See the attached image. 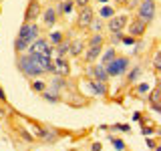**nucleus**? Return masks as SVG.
Returning a JSON list of instances; mask_svg holds the SVG:
<instances>
[{
	"mask_svg": "<svg viewBox=\"0 0 161 151\" xmlns=\"http://www.w3.org/2000/svg\"><path fill=\"white\" fill-rule=\"evenodd\" d=\"M40 36V28L36 22H22L18 28V36L14 40V50L16 53H24L30 42H34Z\"/></svg>",
	"mask_w": 161,
	"mask_h": 151,
	"instance_id": "1",
	"label": "nucleus"
},
{
	"mask_svg": "<svg viewBox=\"0 0 161 151\" xmlns=\"http://www.w3.org/2000/svg\"><path fill=\"white\" fill-rule=\"evenodd\" d=\"M16 69L26 79H36V77H42L44 75V70L40 69V64H38V57L36 54H30V53L20 54L16 59Z\"/></svg>",
	"mask_w": 161,
	"mask_h": 151,
	"instance_id": "2",
	"label": "nucleus"
},
{
	"mask_svg": "<svg viewBox=\"0 0 161 151\" xmlns=\"http://www.w3.org/2000/svg\"><path fill=\"white\" fill-rule=\"evenodd\" d=\"M129 69H131V59L125 57V54H117L111 63L105 64V70H107L109 77H123Z\"/></svg>",
	"mask_w": 161,
	"mask_h": 151,
	"instance_id": "3",
	"label": "nucleus"
},
{
	"mask_svg": "<svg viewBox=\"0 0 161 151\" xmlns=\"http://www.w3.org/2000/svg\"><path fill=\"white\" fill-rule=\"evenodd\" d=\"M135 10H137V16L135 18H139L141 22H145V24H149L157 16V2H155V0H139V4H137Z\"/></svg>",
	"mask_w": 161,
	"mask_h": 151,
	"instance_id": "4",
	"label": "nucleus"
},
{
	"mask_svg": "<svg viewBox=\"0 0 161 151\" xmlns=\"http://www.w3.org/2000/svg\"><path fill=\"white\" fill-rule=\"evenodd\" d=\"M28 53L30 54H40V57H53V50H54V47L48 42L44 36H38L34 42H30L28 44Z\"/></svg>",
	"mask_w": 161,
	"mask_h": 151,
	"instance_id": "5",
	"label": "nucleus"
},
{
	"mask_svg": "<svg viewBox=\"0 0 161 151\" xmlns=\"http://www.w3.org/2000/svg\"><path fill=\"white\" fill-rule=\"evenodd\" d=\"M32 131H34V135H36L42 143H47V145H54L60 139V133L57 129H53V127H38V125H34Z\"/></svg>",
	"mask_w": 161,
	"mask_h": 151,
	"instance_id": "6",
	"label": "nucleus"
},
{
	"mask_svg": "<svg viewBox=\"0 0 161 151\" xmlns=\"http://www.w3.org/2000/svg\"><path fill=\"white\" fill-rule=\"evenodd\" d=\"M87 77L89 79H95V81H101V83H107L109 81V75H107V70H105V64H89L87 67Z\"/></svg>",
	"mask_w": 161,
	"mask_h": 151,
	"instance_id": "7",
	"label": "nucleus"
},
{
	"mask_svg": "<svg viewBox=\"0 0 161 151\" xmlns=\"http://www.w3.org/2000/svg\"><path fill=\"white\" fill-rule=\"evenodd\" d=\"M125 28H127V32L131 34V36H135V38H143V34L147 32V24L141 22L139 18H131Z\"/></svg>",
	"mask_w": 161,
	"mask_h": 151,
	"instance_id": "8",
	"label": "nucleus"
},
{
	"mask_svg": "<svg viewBox=\"0 0 161 151\" xmlns=\"http://www.w3.org/2000/svg\"><path fill=\"white\" fill-rule=\"evenodd\" d=\"M129 22V16L127 14H115L107 20V30L109 32H115V30H123Z\"/></svg>",
	"mask_w": 161,
	"mask_h": 151,
	"instance_id": "9",
	"label": "nucleus"
},
{
	"mask_svg": "<svg viewBox=\"0 0 161 151\" xmlns=\"http://www.w3.org/2000/svg\"><path fill=\"white\" fill-rule=\"evenodd\" d=\"M93 16H95L93 8H91V6H83V8L79 10V14H77V26L79 28H89Z\"/></svg>",
	"mask_w": 161,
	"mask_h": 151,
	"instance_id": "10",
	"label": "nucleus"
},
{
	"mask_svg": "<svg viewBox=\"0 0 161 151\" xmlns=\"http://www.w3.org/2000/svg\"><path fill=\"white\" fill-rule=\"evenodd\" d=\"M40 12H42V8H40V0H30L28 6H26V12H24V22H34Z\"/></svg>",
	"mask_w": 161,
	"mask_h": 151,
	"instance_id": "11",
	"label": "nucleus"
},
{
	"mask_svg": "<svg viewBox=\"0 0 161 151\" xmlns=\"http://www.w3.org/2000/svg\"><path fill=\"white\" fill-rule=\"evenodd\" d=\"M53 60H54V70H53V75H57V77H69L70 64H69L67 57H57V59H53Z\"/></svg>",
	"mask_w": 161,
	"mask_h": 151,
	"instance_id": "12",
	"label": "nucleus"
},
{
	"mask_svg": "<svg viewBox=\"0 0 161 151\" xmlns=\"http://www.w3.org/2000/svg\"><path fill=\"white\" fill-rule=\"evenodd\" d=\"M87 87L93 95H97V97H107L109 95V87L107 83H101V81H95V79H89L87 81Z\"/></svg>",
	"mask_w": 161,
	"mask_h": 151,
	"instance_id": "13",
	"label": "nucleus"
},
{
	"mask_svg": "<svg viewBox=\"0 0 161 151\" xmlns=\"http://www.w3.org/2000/svg\"><path fill=\"white\" fill-rule=\"evenodd\" d=\"M40 16H42V22H44V26L47 28H53L54 24H57V12H54V8L53 6H48V8H44L42 12H40Z\"/></svg>",
	"mask_w": 161,
	"mask_h": 151,
	"instance_id": "14",
	"label": "nucleus"
},
{
	"mask_svg": "<svg viewBox=\"0 0 161 151\" xmlns=\"http://www.w3.org/2000/svg\"><path fill=\"white\" fill-rule=\"evenodd\" d=\"M159 97H161V93H159V85H155L153 91H149L147 93V103H149V107L155 111V113H159Z\"/></svg>",
	"mask_w": 161,
	"mask_h": 151,
	"instance_id": "15",
	"label": "nucleus"
},
{
	"mask_svg": "<svg viewBox=\"0 0 161 151\" xmlns=\"http://www.w3.org/2000/svg\"><path fill=\"white\" fill-rule=\"evenodd\" d=\"M101 53H103V47H87V50H85V60L87 63H95V60H99Z\"/></svg>",
	"mask_w": 161,
	"mask_h": 151,
	"instance_id": "16",
	"label": "nucleus"
},
{
	"mask_svg": "<svg viewBox=\"0 0 161 151\" xmlns=\"http://www.w3.org/2000/svg\"><path fill=\"white\" fill-rule=\"evenodd\" d=\"M83 50H85V42L83 40H73V42L69 44V54L70 57H80V54H83Z\"/></svg>",
	"mask_w": 161,
	"mask_h": 151,
	"instance_id": "17",
	"label": "nucleus"
},
{
	"mask_svg": "<svg viewBox=\"0 0 161 151\" xmlns=\"http://www.w3.org/2000/svg\"><path fill=\"white\" fill-rule=\"evenodd\" d=\"M115 57H117V50H115V47L105 48L103 53H101V57H99L97 63H101V64H107V63H111V60H113Z\"/></svg>",
	"mask_w": 161,
	"mask_h": 151,
	"instance_id": "18",
	"label": "nucleus"
},
{
	"mask_svg": "<svg viewBox=\"0 0 161 151\" xmlns=\"http://www.w3.org/2000/svg\"><path fill=\"white\" fill-rule=\"evenodd\" d=\"M69 44H70V40H60V42L54 47V50H53V54L54 57H67L69 54Z\"/></svg>",
	"mask_w": 161,
	"mask_h": 151,
	"instance_id": "19",
	"label": "nucleus"
},
{
	"mask_svg": "<svg viewBox=\"0 0 161 151\" xmlns=\"http://www.w3.org/2000/svg\"><path fill=\"white\" fill-rule=\"evenodd\" d=\"M141 73H143V67H141V64H135L133 69L131 70H127V81L129 83H135V81H139V77H141Z\"/></svg>",
	"mask_w": 161,
	"mask_h": 151,
	"instance_id": "20",
	"label": "nucleus"
},
{
	"mask_svg": "<svg viewBox=\"0 0 161 151\" xmlns=\"http://www.w3.org/2000/svg\"><path fill=\"white\" fill-rule=\"evenodd\" d=\"M89 28H91V34H95V32H101V34H103V28H105L103 18L93 16V20H91V24H89Z\"/></svg>",
	"mask_w": 161,
	"mask_h": 151,
	"instance_id": "21",
	"label": "nucleus"
},
{
	"mask_svg": "<svg viewBox=\"0 0 161 151\" xmlns=\"http://www.w3.org/2000/svg\"><path fill=\"white\" fill-rule=\"evenodd\" d=\"M63 38H64V32H63V30H53V32H48V36H47V40L53 44V47H57Z\"/></svg>",
	"mask_w": 161,
	"mask_h": 151,
	"instance_id": "22",
	"label": "nucleus"
},
{
	"mask_svg": "<svg viewBox=\"0 0 161 151\" xmlns=\"http://www.w3.org/2000/svg\"><path fill=\"white\" fill-rule=\"evenodd\" d=\"M89 47H103L105 44V36L101 32H95V34H91V38H89Z\"/></svg>",
	"mask_w": 161,
	"mask_h": 151,
	"instance_id": "23",
	"label": "nucleus"
},
{
	"mask_svg": "<svg viewBox=\"0 0 161 151\" xmlns=\"http://www.w3.org/2000/svg\"><path fill=\"white\" fill-rule=\"evenodd\" d=\"M111 16H115V8H113V6H109V4H103V8L99 10V18L109 20Z\"/></svg>",
	"mask_w": 161,
	"mask_h": 151,
	"instance_id": "24",
	"label": "nucleus"
},
{
	"mask_svg": "<svg viewBox=\"0 0 161 151\" xmlns=\"http://www.w3.org/2000/svg\"><path fill=\"white\" fill-rule=\"evenodd\" d=\"M42 99L48 101V103H60V95L54 93V91H42Z\"/></svg>",
	"mask_w": 161,
	"mask_h": 151,
	"instance_id": "25",
	"label": "nucleus"
},
{
	"mask_svg": "<svg viewBox=\"0 0 161 151\" xmlns=\"http://www.w3.org/2000/svg\"><path fill=\"white\" fill-rule=\"evenodd\" d=\"M30 89L36 91V93H42V91H47V83H44V81H32V83H30Z\"/></svg>",
	"mask_w": 161,
	"mask_h": 151,
	"instance_id": "26",
	"label": "nucleus"
},
{
	"mask_svg": "<svg viewBox=\"0 0 161 151\" xmlns=\"http://www.w3.org/2000/svg\"><path fill=\"white\" fill-rule=\"evenodd\" d=\"M151 91V87H149V83H139L137 87H135V93L137 95H147Z\"/></svg>",
	"mask_w": 161,
	"mask_h": 151,
	"instance_id": "27",
	"label": "nucleus"
},
{
	"mask_svg": "<svg viewBox=\"0 0 161 151\" xmlns=\"http://www.w3.org/2000/svg\"><path fill=\"white\" fill-rule=\"evenodd\" d=\"M109 129H113V131H123V133H129V131H131V125H127V123H115L113 127H109Z\"/></svg>",
	"mask_w": 161,
	"mask_h": 151,
	"instance_id": "28",
	"label": "nucleus"
},
{
	"mask_svg": "<svg viewBox=\"0 0 161 151\" xmlns=\"http://www.w3.org/2000/svg\"><path fill=\"white\" fill-rule=\"evenodd\" d=\"M121 38H123V30H115V32H111V42H113V44H119Z\"/></svg>",
	"mask_w": 161,
	"mask_h": 151,
	"instance_id": "29",
	"label": "nucleus"
},
{
	"mask_svg": "<svg viewBox=\"0 0 161 151\" xmlns=\"http://www.w3.org/2000/svg\"><path fill=\"white\" fill-rule=\"evenodd\" d=\"M121 42H123V44H127V47H133V44L137 42V38H135V36H131V34H123Z\"/></svg>",
	"mask_w": 161,
	"mask_h": 151,
	"instance_id": "30",
	"label": "nucleus"
},
{
	"mask_svg": "<svg viewBox=\"0 0 161 151\" xmlns=\"http://www.w3.org/2000/svg\"><path fill=\"white\" fill-rule=\"evenodd\" d=\"M111 143H113L115 151H125V143H123L121 139H115V137H111Z\"/></svg>",
	"mask_w": 161,
	"mask_h": 151,
	"instance_id": "31",
	"label": "nucleus"
},
{
	"mask_svg": "<svg viewBox=\"0 0 161 151\" xmlns=\"http://www.w3.org/2000/svg\"><path fill=\"white\" fill-rule=\"evenodd\" d=\"M153 69L159 73V69H161V54H159V50H155V54H153Z\"/></svg>",
	"mask_w": 161,
	"mask_h": 151,
	"instance_id": "32",
	"label": "nucleus"
},
{
	"mask_svg": "<svg viewBox=\"0 0 161 151\" xmlns=\"http://www.w3.org/2000/svg\"><path fill=\"white\" fill-rule=\"evenodd\" d=\"M18 131H20V135H22V137H24V139H26V141H34V137H32V135H30V133H28V131H26V129H18Z\"/></svg>",
	"mask_w": 161,
	"mask_h": 151,
	"instance_id": "33",
	"label": "nucleus"
},
{
	"mask_svg": "<svg viewBox=\"0 0 161 151\" xmlns=\"http://www.w3.org/2000/svg\"><path fill=\"white\" fill-rule=\"evenodd\" d=\"M73 2H75V6L83 8V6H89V2H91V0H73Z\"/></svg>",
	"mask_w": 161,
	"mask_h": 151,
	"instance_id": "34",
	"label": "nucleus"
},
{
	"mask_svg": "<svg viewBox=\"0 0 161 151\" xmlns=\"http://www.w3.org/2000/svg\"><path fill=\"white\" fill-rule=\"evenodd\" d=\"M91 151H103V145H101V141H95V143L91 145Z\"/></svg>",
	"mask_w": 161,
	"mask_h": 151,
	"instance_id": "35",
	"label": "nucleus"
},
{
	"mask_svg": "<svg viewBox=\"0 0 161 151\" xmlns=\"http://www.w3.org/2000/svg\"><path fill=\"white\" fill-rule=\"evenodd\" d=\"M141 133H143L145 137H149V135L153 133V129H151V127H143V129H141Z\"/></svg>",
	"mask_w": 161,
	"mask_h": 151,
	"instance_id": "36",
	"label": "nucleus"
},
{
	"mask_svg": "<svg viewBox=\"0 0 161 151\" xmlns=\"http://www.w3.org/2000/svg\"><path fill=\"white\" fill-rule=\"evenodd\" d=\"M0 101H2V103H6V93H4L2 87H0Z\"/></svg>",
	"mask_w": 161,
	"mask_h": 151,
	"instance_id": "37",
	"label": "nucleus"
},
{
	"mask_svg": "<svg viewBox=\"0 0 161 151\" xmlns=\"http://www.w3.org/2000/svg\"><path fill=\"white\" fill-rule=\"evenodd\" d=\"M155 145H157V143H155V141H151V139H147V149H153Z\"/></svg>",
	"mask_w": 161,
	"mask_h": 151,
	"instance_id": "38",
	"label": "nucleus"
},
{
	"mask_svg": "<svg viewBox=\"0 0 161 151\" xmlns=\"http://www.w3.org/2000/svg\"><path fill=\"white\" fill-rule=\"evenodd\" d=\"M133 121H141V113H135L133 115Z\"/></svg>",
	"mask_w": 161,
	"mask_h": 151,
	"instance_id": "39",
	"label": "nucleus"
},
{
	"mask_svg": "<svg viewBox=\"0 0 161 151\" xmlns=\"http://www.w3.org/2000/svg\"><path fill=\"white\" fill-rule=\"evenodd\" d=\"M97 2H101V4H107V2H109V0H97Z\"/></svg>",
	"mask_w": 161,
	"mask_h": 151,
	"instance_id": "40",
	"label": "nucleus"
},
{
	"mask_svg": "<svg viewBox=\"0 0 161 151\" xmlns=\"http://www.w3.org/2000/svg\"><path fill=\"white\" fill-rule=\"evenodd\" d=\"M54 2H58V0H54Z\"/></svg>",
	"mask_w": 161,
	"mask_h": 151,
	"instance_id": "41",
	"label": "nucleus"
}]
</instances>
